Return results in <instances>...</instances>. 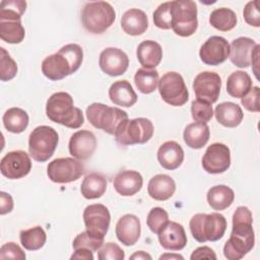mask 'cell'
<instances>
[{"mask_svg":"<svg viewBox=\"0 0 260 260\" xmlns=\"http://www.w3.org/2000/svg\"><path fill=\"white\" fill-rule=\"evenodd\" d=\"M157 160L166 170L178 169L184 160V150L176 141H166L157 150Z\"/></svg>","mask_w":260,"mask_h":260,"instance_id":"23","label":"cell"},{"mask_svg":"<svg viewBox=\"0 0 260 260\" xmlns=\"http://www.w3.org/2000/svg\"><path fill=\"white\" fill-rule=\"evenodd\" d=\"M0 213L2 215L9 213L13 209V199L10 194L1 191L0 192Z\"/></svg>","mask_w":260,"mask_h":260,"instance_id":"49","label":"cell"},{"mask_svg":"<svg viewBox=\"0 0 260 260\" xmlns=\"http://www.w3.org/2000/svg\"><path fill=\"white\" fill-rule=\"evenodd\" d=\"M245 21L252 26L259 27L260 26V13L258 8V1H250L246 4L243 11Z\"/></svg>","mask_w":260,"mask_h":260,"instance_id":"46","label":"cell"},{"mask_svg":"<svg viewBox=\"0 0 260 260\" xmlns=\"http://www.w3.org/2000/svg\"><path fill=\"white\" fill-rule=\"evenodd\" d=\"M130 259H136V260L148 259V260H151L152 257L149 254H147L146 252H144V251H137L133 255L130 256Z\"/></svg>","mask_w":260,"mask_h":260,"instance_id":"51","label":"cell"},{"mask_svg":"<svg viewBox=\"0 0 260 260\" xmlns=\"http://www.w3.org/2000/svg\"><path fill=\"white\" fill-rule=\"evenodd\" d=\"M0 259H18L24 260L25 253L23 250L14 242H8L1 246L0 248Z\"/></svg>","mask_w":260,"mask_h":260,"instance_id":"45","label":"cell"},{"mask_svg":"<svg viewBox=\"0 0 260 260\" xmlns=\"http://www.w3.org/2000/svg\"><path fill=\"white\" fill-rule=\"evenodd\" d=\"M162 259H174V260L181 259V260H183L184 257L179 255V254H169V253H167V254H164L159 257V260H162Z\"/></svg>","mask_w":260,"mask_h":260,"instance_id":"52","label":"cell"},{"mask_svg":"<svg viewBox=\"0 0 260 260\" xmlns=\"http://www.w3.org/2000/svg\"><path fill=\"white\" fill-rule=\"evenodd\" d=\"M253 216L246 206H239L233 214V228L230 239L223 246V255L229 260L242 259L255 244L252 226Z\"/></svg>","mask_w":260,"mask_h":260,"instance_id":"1","label":"cell"},{"mask_svg":"<svg viewBox=\"0 0 260 260\" xmlns=\"http://www.w3.org/2000/svg\"><path fill=\"white\" fill-rule=\"evenodd\" d=\"M210 130L207 124L194 122L186 126L183 138L187 146L193 149L202 148L209 140Z\"/></svg>","mask_w":260,"mask_h":260,"instance_id":"29","label":"cell"},{"mask_svg":"<svg viewBox=\"0 0 260 260\" xmlns=\"http://www.w3.org/2000/svg\"><path fill=\"white\" fill-rule=\"evenodd\" d=\"M176 191V183L174 179L166 174L153 176L147 185L148 195L157 201H166L170 199Z\"/></svg>","mask_w":260,"mask_h":260,"instance_id":"24","label":"cell"},{"mask_svg":"<svg viewBox=\"0 0 260 260\" xmlns=\"http://www.w3.org/2000/svg\"><path fill=\"white\" fill-rule=\"evenodd\" d=\"M206 198L211 208L220 211L232 205L235 200V193L226 185H216L208 190Z\"/></svg>","mask_w":260,"mask_h":260,"instance_id":"31","label":"cell"},{"mask_svg":"<svg viewBox=\"0 0 260 260\" xmlns=\"http://www.w3.org/2000/svg\"><path fill=\"white\" fill-rule=\"evenodd\" d=\"M109 98L114 105L124 108H130L137 102V94L126 79L112 83L109 88Z\"/></svg>","mask_w":260,"mask_h":260,"instance_id":"27","label":"cell"},{"mask_svg":"<svg viewBox=\"0 0 260 260\" xmlns=\"http://www.w3.org/2000/svg\"><path fill=\"white\" fill-rule=\"evenodd\" d=\"M256 42L247 37L235 39L230 45V60L239 68H247L251 65V58Z\"/></svg>","mask_w":260,"mask_h":260,"instance_id":"21","label":"cell"},{"mask_svg":"<svg viewBox=\"0 0 260 260\" xmlns=\"http://www.w3.org/2000/svg\"><path fill=\"white\" fill-rule=\"evenodd\" d=\"M259 96H260V89L258 86H254L250 89V91L241 99V104L244 108L250 112L258 113L260 111L259 106Z\"/></svg>","mask_w":260,"mask_h":260,"instance_id":"47","label":"cell"},{"mask_svg":"<svg viewBox=\"0 0 260 260\" xmlns=\"http://www.w3.org/2000/svg\"><path fill=\"white\" fill-rule=\"evenodd\" d=\"M159 244L169 251H180L187 245L184 226L176 221H169L157 234Z\"/></svg>","mask_w":260,"mask_h":260,"instance_id":"19","label":"cell"},{"mask_svg":"<svg viewBox=\"0 0 260 260\" xmlns=\"http://www.w3.org/2000/svg\"><path fill=\"white\" fill-rule=\"evenodd\" d=\"M230 56L229 42L219 36L208 38L199 50L201 61L210 66H216L223 63Z\"/></svg>","mask_w":260,"mask_h":260,"instance_id":"16","label":"cell"},{"mask_svg":"<svg viewBox=\"0 0 260 260\" xmlns=\"http://www.w3.org/2000/svg\"><path fill=\"white\" fill-rule=\"evenodd\" d=\"M189 228L191 235L197 242H215L223 237L226 230V219L217 212L197 213L190 219Z\"/></svg>","mask_w":260,"mask_h":260,"instance_id":"4","label":"cell"},{"mask_svg":"<svg viewBox=\"0 0 260 260\" xmlns=\"http://www.w3.org/2000/svg\"><path fill=\"white\" fill-rule=\"evenodd\" d=\"M19 240L22 247L28 251H37L44 247L47 241V235L40 225L22 230L19 234Z\"/></svg>","mask_w":260,"mask_h":260,"instance_id":"35","label":"cell"},{"mask_svg":"<svg viewBox=\"0 0 260 260\" xmlns=\"http://www.w3.org/2000/svg\"><path fill=\"white\" fill-rule=\"evenodd\" d=\"M47 117L67 128L77 129L84 123L82 111L74 107L73 98L65 91L53 93L46 104Z\"/></svg>","mask_w":260,"mask_h":260,"instance_id":"3","label":"cell"},{"mask_svg":"<svg viewBox=\"0 0 260 260\" xmlns=\"http://www.w3.org/2000/svg\"><path fill=\"white\" fill-rule=\"evenodd\" d=\"M158 91L164 102L174 107L185 105L189 92L182 75L175 71L165 73L158 80Z\"/></svg>","mask_w":260,"mask_h":260,"instance_id":"10","label":"cell"},{"mask_svg":"<svg viewBox=\"0 0 260 260\" xmlns=\"http://www.w3.org/2000/svg\"><path fill=\"white\" fill-rule=\"evenodd\" d=\"M83 60L82 48L77 44H67L57 53L42 62V72L50 80L57 81L76 72Z\"/></svg>","mask_w":260,"mask_h":260,"instance_id":"2","label":"cell"},{"mask_svg":"<svg viewBox=\"0 0 260 260\" xmlns=\"http://www.w3.org/2000/svg\"><path fill=\"white\" fill-rule=\"evenodd\" d=\"M96 148V137L89 130H79L73 133L69 139L68 149L70 154L79 159H88Z\"/></svg>","mask_w":260,"mask_h":260,"instance_id":"18","label":"cell"},{"mask_svg":"<svg viewBox=\"0 0 260 260\" xmlns=\"http://www.w3.org/2000/svg\"><path fill=\"white\" fill-rule=\"evenodd\" d=\"M209 23L217 30L230 31L237 25V15L230 8H216L209 16Z\"/></svg>","mask_w":260,"mask_h":260,"instance_id":"34","label":"cell"},{"mask_svg":"<svg viewBox=\"0 0 260 260\" xmlns=\"http://www.w3.org/2000/svg\"><path fill=\"white\" fill-rule=\"evenodd\" d=\"M169 214L161 207H153L147 214L146 224L153 234H158L169 222Z\"/></svg>","mask_w":260,"mask_h":260,"instance_id":"39","label":"cell"},{"mask_svg":"<svg viewBox=\"0 0 260 260\" xmlns=\"http://www.w3.org/2000/svg\"><path fill=\"white\" fill-rule=\"evenodd\" d=\"M93 252L85 249V248H79L74 250V253L71 255L70 259H85V260H92L93 259Z\"/></svg>","mask_w":260,"mask_h":260,"instance_id":"50","label":"cell"},{"mask_svg":"<svg viewBox=\"0 0 260 260\" xmlns=\"http://www.w3.org/2000/svg\"><path fill=\"white\" fill-rule=\"evenodd\" d=\"M198 27L197 5L192 0L172 1V29L180 37L192 36Z\"/></svg>","mask_w":260,"mask_h":260,"instance_id":"9","label":"cell"},{"mask_svg":"<svg viewBox=\"0 0 260 260\" xmlns=\"http://www.w3.org/2000/svg\"><path fill=\"white\" fill-rule=\"evenodd\" d=\"M116 236L125 246H133L137 243L141 234L139 218L134 214H125L116 223Z\"/></svg>","mask_w":260,"mask_h":260,"instance_id":"20","label":"cell"},{"mask_svg":"<svg viewBox=\"0 0 260 260\" xmlns=\"http://www.w3.org/2000/svg\"><path fill=\"white\" fill-rule=\"evenodd\" d=\"M221 79L219 75L211 71H203L196 75L193 81V89L197 100L214 104L219 96Z\"/></svg>","mask_w":260,"mask_h":260,"instance_id":"14","label":"cell"},{"mask_svg":"<svg viewBox=\"0 0 260 260\" xmlns=\"http://www.w3.org/2000/svg\"><path fill=\"white\" fill-rule=\"evenodd\" d=\"M25 37L21 20H0V38L8 44H19Z\"/></svg>","mask_w":260,"mask_h":260,"instance_id":"37","label":"cell"},{"mask_svg":"<svg viewBox=\"0 0 260 260\" xmlns=\"http://www.w3.org/2000/svg\"><path fill=\"white\" fill-rule=\"evenodd\" d=\"M214 116L220 125L228 128L239 126L244 118L241 107L232 102H223L217 105L214 110Z\"/></svg>","mask_w":260,"mask_h":260,"instance_id":"28","label":"cell"},{"mask_svg":"<svg viewBox=\"0 0 260 260\" xmlns=\"http://www.w3.org/2000/svg\"><path fill=\"white\" fill-rule=\"evenodd\" d=\"M83 221L87 233L104 239L110 226L111 214L105 205L100 203L90 204L83 210Z\"/></svg>","mask_w":260,"mask_h":260,"instance_id":"12","label":"cell"},{"mask_svg":"<svg viewBox=\"0 0 260 260\" xmlns=\"http://www.w3.org/2000/svg\"><path fill=\"white\" fill-rule=\"evenodd\" d=\"M136 56L143 68L155 69L162 59V49L158 43L146 40L138 45Z\"/></svg>","mask_w":260,"mask_h":260,"instance_id":"26","label":"cell"},{"mask_svg":"<svg viewBox=\"0 0 260 260\" xmlns=\"http://www.w3.org/2000/svg\"><path fill=\"white\" fill-rule=\"evenodd\" d=\"M84 174L83 164L75 157H59L49 162L47 175L57 184H66L78 180Z\"/></svg>","mask_w":260,"mask_h":260,"instance_id":"11","label":"cell"},{"mask_svg":"<svg viewBox=\"0 0 260 260\" xmlns=\"http://www.w3.org/2000/svg\"><path fill=\"white\" fill-rule=\"evenodd\" d=\"M103 244H104L103 238L94 237L85 231V232H81L75 237V239L73 240L72 246L74 250L79 248H85L92 252H96L101 249Z\"/></svg>","mask_w":260,"mask_h":260,"instance_id":"40","label":"cell"},{"mask_svg":"<svg viewBox=\"0 0 260 260\" xmlns=\"http://www.w3.org/2000/svg\"><path fill=\"white\" fill-rule=\"evenodd\" d=\"M0 79L2 81L11 80L17 73L16 62L3 47L0 48Z\"/></svg>","mask_w":260,"mask_h":260,"instance_id":"41","label":"cell"},{"mask_svg":"<svg viewBox=\"0 0 260 260\" xmlns=\"http://www.w3.org/2000/svg\"><path fill=\"white\" fill-rule=\"evenodd\" d=\"M5 129L11 133H21L28 126V115L27 113L17 107L8 109L2 118Z\"/></svg>","mask_w":260,"mask_h":260,"instance_id":"33","label":"cell"},{"mask_svg":"<svg viewBox=\"0 0 260 260\" xmlns=\"http://www.w3.org/2000/svg\"><path fill=\"white\" fill-rule=\"evenodd\" d=\"M252 87L253 81L251 76L246 71H234L228 77L226 91L233 98L242 99L250 91Z\"/></svg>","mask_w":260,"mask_h":260,"instance_id":"30","label":"cell"},{"mask_svg":"<svg viewBox=\"0 0 260 260\" xmlns=\"http://www.w3.org/2000/svg\"><path fill=\"white\" fill-rule=\"evenodd\" d=\"M98 258L100 260H123L125 258V253L119 245L109 242L101 247L98 253Z\"/></svg>","mask_w":260,"mask_h":260,"instance_id":"44","label":"cell"},{"mask_svg":"<svg viewBox=\"0 0 260 260\" xmlns=\"http://www.w3.org/2000/svg\"><path fill=\"white\" fill-rule=\"evenodd\" d=\"M201 164L208 174L224 173L231 166V150L223 143H212L206 148Z\"/></svg>","mask_w":260,"mask_h":260,"instance_id":"15","label":"cell"},{"mask_svg":"<svg viewBox=\"0 0 260 260\" xmlns=\"http://www.w3.org/2000/svg\"><path fill=\"white\" fill-rule=\"evenodd\" d=\"M154 25L160 29L172 27V1L164 2L153 12Z\"/></svg>","mask_w":260,"mask_h":260,"instance_id":"42","label":"cell"},{"mask_svg":"<svg viewBox=\"0 0 260 260\" xmlns=\"http://www.w3.org/2000/svg\"><path fill=\"white\" fill-rule=\"evenodd\" d=\"M158 72L155 69L139 68L134 75L136 87L144 94L153 92L158 85Z\"/></svg>","mask_w":260,"mask_h":260,"instance_id":"36","label":"cell"},{"mask_svg":"<svg viewBox=\"0 0 260 260\" xmlns=\"http://www.w3.org/2000/svg\"><path fill=\"white\" fill-rule=\"evenodd\" d=\"M117 193L122 196H133L139 192L143 185V178L140 173L132 170L119 172L113 181Z\"/></svg>","mask_w":260,"mask_h":260,"instance_id":"22","label":"cell"},{"mask_svg":"<svg viewBox=\"0 0 260 260\" xmlns=\"http://www.w3.org/2000/svg\"><path fill=\"white\" fill-rule=\"evenodd\" d=\"M153 131V124L149 119H126L120 124L114 136L116 141L121 145L143 144L150 140Z\"/></svg>","mask_w":260,"mask_h":260,"instance_id":"8","label":"cell"},{"mask_svg":"<svg viewBox=\"0 0 260 260\" xmlns=\"http://www.w3.org/2000/svg\"><path fill=\"white\" fill-rule=\"evenodd\" d=\"M116 19L113 6L106 1L86 3L81 11L83 27L90 34L101 35L109 29Z\"/></svg>","mask_w":260,"mask_h":260,"instance_id":"5","label":"cell"},{"mask_svg":"<svg viewBox=\"0 0 260 260\" xmlns=\"http://www.w3.org/2000/svg\"><path fill=\"white\" fill-rule=\"evenodd\" d=\"M191 115L195 122L207 124L213 116L212 106L208 103L194 100L191 104Z\"/></svg>","mask_w":260,"mask_h":260,"instance_id":"43","label":"cell"},{"mask_svg":"<svg viewBox=\"0 0 260 260\" xmlns=\"http://www.w3.org/2000/svg\"><path fill=\"white\" fill-rule=\"evenodd\" d=\"M59 142L57 131L50 126L42 125L36 127L28 137V151L30 156L39 161L45 162L54 154Z\"/></svg>","mask_w":260,"mask_h":260,"instance_id":"7","label":"cell"},{"mask_svg":"<svg viewBox=\"0 0 260 260\" xmlns=\"http://www.w3.org/2000/svg\"><path fill=\"white\" fill-rule=\"evenodd\" d=\"M86 117L89 123L96 129H102L106 133L114 135L120 124L128 119L125 111L109 107L102 103H92L86 108Z\"/></svg>","mask_w":260,"mask_h":260,"instance_id":"6","label":"cell"},{"mask_svg":"<svg viewBox=\"0 0 260 260\" xmlns=\"http://www.w3.org/2000/svg\"><path fill=\"white\" fill-rule=\"evenodd\" d=\"M99 65L104 73L110 76H119L127 71L129 58L121 49L109 47L101 52Z\"/></svg>","mask_w":260,"mask_h":260,"instance_id":"17","label":"cell"},{"mask_svg":"<svg viewBox=\"0 0 260 260\" xmlns=\"http://www.w3.org/2000/svg\"><path fill=\"white\" fill-rule=\"evenodd\" d=\"M107 190V179L99 173L87 175L80 186L81 195L85 199H98L102 197Z\"/></svg>","mask_w":260,"mask_h":260,"instance_id":"32","label":"cell"},{"mask_svg":"<svg viewBox=\"0 0 260 260\" xmlns=\"http://www.w3.org/2000/svg\"><path fill=\"white\" fill-rule=\"evenodd\" d=\"M31 170V160L24 150H13L7 152L1 159V174L10 180L25 177Z\"/></svg>","mask_w":260,"mask_h":260,"instance_id":"13","label":"cell"},{"mask_svg":"<svg viewBox=\"0 0 260 260\" xmlns=\"http://www.w3.org/2000/svg\"><path fill=\"white\" fill-rule=\"evenodd\" d=\"M121 27L127 35L140 36L144 34L148 27L147 15L138 8H131L122 15Z\"/></svg>","mask_w":260,"mask_h":260,"instance_id":"25","label":"cell"},{"mask_svg":"<svg viewBox=\"0 0 260 260\" xmlns=\"http://www.w3.org/2000/svg\"><path fill=\"white\" fill-rule=\"evenodd\" d=\"M191 260H197V259H216V255L214 251L207 247H199L193 251V253L190 256Z\"/></svg>","mask_w":260,"mask_h":260,"instance_id":"48","label":"cell"},{"mask_svg":"<svg viewBox=\"0 0 260 260\" xmlns=\"http://www.w3.org/2000/svg\"><path fill=\"white\" fill-rule=\"evenodd\" d=\"M25 9L23 0H3L0 3V20H21Z\"/></svg>","mask_w":260,"mask_h":260,"instance_id":"38","label":"cell"}]
</instances>
